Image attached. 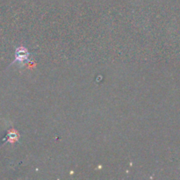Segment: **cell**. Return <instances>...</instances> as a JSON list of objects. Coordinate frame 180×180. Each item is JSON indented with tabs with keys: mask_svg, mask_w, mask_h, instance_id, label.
I'll use <instances>...</instances> for the list:
<instances>
[{
	"mask_svg": "<svg viewBox=\"0 0 180 180\" xmlns=\"http://www.w3.org/2000/svg\"><path fill=\"white\" fill-rule=\"evenodd\" d=\"M27 58V53L25 52L23 48H18L16 51V62H24V60Z\"/></svg>",
	"mask_w": 180,
	"mask_h": 180,
	"instance_id": "obj_1",
	"label": "cell"
}]
</instances>
